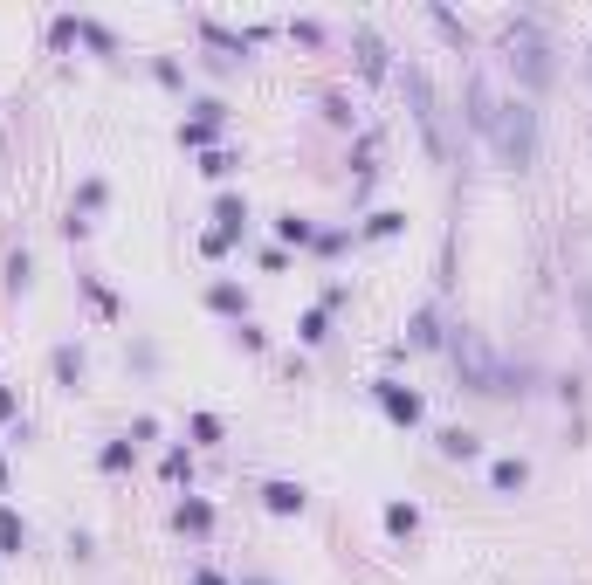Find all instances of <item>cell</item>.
Returning a JSON list of instances; mask_svg holds the SVG:
<instances>
[{
	"label": "cell",
	"mask_w": 592,
	"mask_h": 585,
	"mask_svg": "<svg viewBox=\"0 0 592 585\" xmlns=\"http://www.w3.org/2000/svg\"><path fill=\"white\" fill-rule=\"evenodd\" d=\"M21 413V400H14V386H0V420H14Z\"/></svg>",
	"instance_id": "30"
},
{
	"label": "cell",
	"mask_w": 592,
	"mask_h": 585,
	"mask_svg": "<svg viewBox=\"0 0 592 585\" xmlns=\"http://www.w3.org/2000/svg\"><path fill=\"white\" fill-rule=\"evenodd\" d=\"M200 35H207L214 49H228V62L248 56V42H255V35H235V28H221V21H200Z\"/></svg>",
	"instance_id": "15"
},
{
	"label": "cell",
	"mask_w": 592,
	"mask_h": 585,
	"mask_svg": "<svg viewBox=\"0 0 592 585\" xmlns=\"http://www.w3.org/2000/svg\"><path fill=\"white\" fill-rule=\"evenodd\" d=\"M173 530H186V537H207V530H214V503H207V496H186V503L173 510Z\"/></svg>",
	"instance_id": "9"
},
{
	"label": "cell",
	"mask_w": 592,
	"mask_h": 585,
	"mask_svg": "<svg viewBox=\"0 0 592 585\" xmlns=\"http://www.w3.org/2000/svg\"><path fill=\"white\" fill-rule=\"evenodd\" d=\"M441 455H448V462H469V455H482V434H469V427H448V434H441Z\"/></svg>",
	"instance_id": "14"
},
{
	"label": "cell",
	"mask_w": 592,
	"mask_h": 585,
	"mask_svg": "<svg viewBox=\"0 0 592 585\" xmlns=\"http://www.w3.org/2000/svg\"><path fill=\"white\" fill-rule=\"evenodd\" d=\"M303 503H310L303 482H262V510L269 517H303Z\"/></svg>",
	"instance_id": "7"
},
{
	"label": "cell",
	"mask_w": 592,
	"mask_h": 585,
	"mask_svg": "<svg viewBox=\"0 0 592 585\" xmlns=\"http://www.w3.org/2000/svg\"><path fill=\"white\" fill-rule=\"evenodd\" d=\"M372 400L386 407V420H400V427H420L427 407H420V393H407L400 379H372Z\"/></svg>",
	"instance_id": "5"
},
{
	"label": "cell",
	"mask_w": 592,
	"mask_h": 585,
	"mask_svg": "<svg viewBox=\"0 0 592 585\" xmlns=\"http://www.w3.org/2000/svg\"><path fill=\"white\" fill-rule=\"evenodd\" d=\"M131 455H138V441H104L97 468H104V475H124V468H131Z\"/></svg>",
	"instance_id": "17"
},
{
	"label": "cell",
	"mask_w": 592,
	"mask_h": 585,
	"mask_svg": "<svg viewBox=\"0 0 592 585\" xmlns=\"http://www.w3.org/2000/svg\"><path fill=\"white\" fill-rule=\"evenodd\" d=\"M193 124H179V145H193V152H214V131H221V117H228V104H214V97H207V104H193Z\"/></svg>",
	"instance_id": "6"
},
{
	"label": "cell",
	"mask_w": 592,
	"mask_h": 585,
	"mask_svg": "<svg viewBox=\"0 0 592 585\" xmlns=\"http://www.w3.org/2000/svg\"><path fill=\"white\" fill-rule=\"evenodd\" d=\"M76 35H83V42H90V49H104V56H111V49H118V35H111V28H104V21H76Z\"/></svg>",
	"instance_id": "21"
},
{
	"label": "cell",
	"mask_w": 592,
	"mask_h": 585,
	"mask_svg": "<svg viewBox=\"0 0 592 585\" xmlns=\"http://www.w3.org/2000/svg\"><path fill=\"white\" fill-rule=\"evenodd\" d=\"M49 365H56L62 386H76V379H83V351H76V345H56V351H49Z\"/></svg>",
	"instance_id": "16"
},
{
	"label": "cell",
	"mask_w": 592,
	"mask_h": 585,
	"mask_svg": "<svg viewBox=\"0 0 592 585\" xmlns=\"http://www.w3.org/2000/svg\"><path fill=\"white\" fill-rule=\"evenodd\" d=\"M276 234H283V241H296V248H303V241H317V228H310L303 214H283V221H276Z\"/></svg>",
	"instance_id": "22"
},
{
	"label": "cell",
	"mask_w": 592,
	"mask_h": 585,
	"mask_svg": "<svg viewBox=\"0 0 592 585\" xmlns=\"http://www.w3.org/2000/svg\"><path fill=\"white\" fill-rule=\"evenodd\" d=\"M0 496H7V462H0Z\"/></svg>",
	"instance_id": "32"
},
{
	"label": "cell",
	"mask_w": 592,
	"mask_h": 585,
	"mask_svg": "<svg viewBox=\"0 0 592 585\" xmlns=\"http://www.w3.org/2000/svg\"><path fill=\"white\" fill-rule=\"evenodd\" d=\"M241 228H248V200H235V193H228V200L214 207V234H221V241H235Z\"/></svg>",
	"instance_id": "11"
},
{
	"label": "cell",
	"mask_w": 592,
	"mask_h": 585,
	"mask_svg": "<svg viewBox=\"0 0 592 585\" xmlns=\"http://www.w3.org/2000/svg\"><path fill=\"white\" fill-rule=\"evenodd\" d=\"M241 585H276V579H241Z\"/></svg>",
	"instance_id": "33"
},
{
	"label": "cell",
	"mask_w": 592,
	"mask_h": 585,
	"mask_svg": "<svg viewBox=\"0 0 592 585\" xmlns=\"http://www.w3.org/2000/svg\"><path fill=\"white\" fill-rule=\"evenodd\" d=\"M296 338H303V345H324V338H331V310H303Z\"/></svg>",
	"instance_id": "18"
},
{
	"label": "cell",
	"mask_w": 592,
	"mask_h": 585,
	"mask_svg": "<svg viewBox=\"0 0 592 585\" xmlns=\"http://www.w3.org/2000/svg\"><path fill=\"white\" fill-rule=\"evenodd\" d=\"M400 221H407V214H372V221H365V234H372V241H379V234H400Z\"/></svg>",
	"instance_id": "27"
},
{
	"label": "cell",
	"mask_w": 592,
	"mask_h": 585,
	"mask_svg": "<svg viewBox=\"0 0 592 585\" xmlns=\"http://www.w3.org/2000/svg\"><path fill=\"white\" fill-rule=\"evenodd\" d=\"M503 49H510V69H517L524 90H544V83H551V42H544V28H537L531 14H517V21L503 28Z\"/></svg>",
	"instance_id": "3"
},
{
	"label": "cell",
	"mask_w": 592,
	"mask_h": 585,
	"mask_svg": "<svg viewBox=\"0 0 592 585\" xmlns=\"http://www.w3.org/2000/svg\"><path fill=\"white\" fill-rule=\"evenodd\" d=\"M524 482H531V462H524V455H503V462H489V489H496V496H517Z\"/></svg>",
	"instance_id": "8"
},
{
	"label": "cell",
	"mask_w": 592,
	"mask_h": 585,
	"mask_svg": "<svg viewBox=\"0 0 592 585\" xmlns=\"http://www.w3.org/2000/svg\"><path fill=\"white\" fill-rule=\"evenodd\" d=\"M448 358H455V372H462V386H469V393H489V400L524 393V372L496 365V358H489V345H482L475 331H455V338H448Z\"/></svg>",
	"instance_id": "1"
},
{
	"label": "cell",
	"mask_w": 592,
	"mask_h": 585,
	"mask_svg": "<svg viewBox=\"0 0 592 585\" xmlns=\"http://www.w3.org/2000/svg\"><path fill=\"white\" fill-rule=\"evenodd\" d=\"M193 441H221V420L214 413H193Z\"/></svg>",
	"instance_id": "28"
},
{
	"label": "cell",
	"mask_w": 592,
	"mask_h": 585,
	"mask_svg": "<svg viewBox=\"0 0 592 585\" xmlns=\"http://www.w3.org/2000/svg\"><path fill=\"white\" fill-rule=\"evenodd\" d=\"M166 475H173V482H179V475H193V455H186V448H173V455H166Z\"/></svg>",
	"instance_id": "29"
},
{
	"label": "cell",
	"mask_w": 592,
	"mask_h": 585,
	"mask_svg": "<svg viewBox=\"0 0 592 585\" xmlns=\"http://www.w3.org/2000/svg\"><path fill=\"white\" fill-rule=\"evenodd\" d=\"M200 173H207V179H228V173H235V152H200Z\"/></svg>",
	"instance_id": "23"
},
{
	"label": "cell",
	"mask_w": 592,
	"mask_h": 585,
	"mask_svg": "<svg viewBox=\"0 0 592 585\" xmlns=\"http://www.w3.org/2000/svg\"><path fill=\"white\" fill-rule=\"evenodd\" d=\"M400 90H407V104H414V124H420V138H427V152H434V159H448L455 145H448L441 97H434V83H427V69H420V62H407V69H400Z\"/></svg>",
	"instance_id": "4"
},
{
	"label": "cell",
	"mask_w": 592,
	"mask_h": 585,
	"mask_svg": "<svg viewBox=\"0 0 592 585\" xmlns=\"http://www.w3.org/2000/svg\"><path fill=\"white\" fill-rule=\"evenodd\" d=\"M207 303H214L221 317H241V310H248V296H241L235 283H214V290H207Z\"/></svg>",
	"instance_id": "20"
},
{
	"label": "cell",
	"mask_w": 592,
	"mask_h": 585,
	"mask_svg": "<svg viewBox=\"0 0 592 585\" xmlns=\"http://www.w3.org/2000/svg\"><path fill=\"white\" fill-rule=\"evenodd\" d=\"M386 530H393V537H414L420 510H414V503H386Z\"/></svg>",
	"instance_id": "19"
},
{
	"label": "cell",
	"mask_w": 592,
	"mask_h": 585,
	"mask_svg": "<svg viewBox=\"0 0 592 585\" xmlns=\"http://www.w3.org/2000/svg\"><path fill=\"white\" fill-rule=\"evenodd\" d=\"M407 345H414V351H434V345H441V317H434V310H414V324H407Z\"/></svg>",
	"instance_id": "13"
},
{
	"label": "cell",
	"mask_w": 592,
	"mask_h": 585,
	"mask_svg": "<svg viewBox=\"0 0 592 585\" xmlns=\"http://www.w3.org/2000/svg\"><path fill=\"white\" fill-rule=\"evenodd\" d=\"M586 69H592V56H586Z\"/></svg>",
	"instance_id": "34"
},
{
	"label": "cell",
	"mask_w": 592,
	"mask_h": 585,
	"mask_svg": "<svg viewBox=\"0 0 592 585\" xmlns=\"http://www.w3.org/2000/svg\"><path fill=\"white\" fill-rule=\"evenodd\" d=\"M193 585H228V579H221V572H207V565H200V572H193Z\"/></svg>",
	"instance_id": "31"
},
{
	"label": "cell",
	"mask_w": 592,
	"mask_h": 585,
	"mask_svg": "<svg viewBox=\"0 0 592 585\" xmlns=\"http://www.w3.org/2000/svg\"><path fill=\"white\" fill-rule=\"evenodd\" d=\"M489 145H496V159L503 166H531L537 159V111L531 104H517V97H496V117H489V131H482Z\"/></svg>",
	"instance_id": "2"
},
{
	"label": "cell",
	"mask_w": 592,
	"mask_h": 585,
	"mask_svg": "<svg viewBox=\"0 0 592 585\" xmlns=\"http://www.w3.org/2000/svg\"><path fill=\"white\" fill-rule=\"evenodd\" d=\"M7 290H28V255H21V248L7 255Z\"/></svg>",
	"instance_id": "25"
},
{
	"label": "cell",
	"mask_w": 592,
	"mask_h": 585,
	"mask_svg": "<svg viewBox=\"0 0 592 585\" xmlns=\"http://www.w3.org/2000/svg\"><path fill=\"white\" fill-rule=\"evenodd\" d=\"M21 551H28V524L0 503V558H21Z\"/></svg>",
	"instance_id": "12"
},
{
	"label": "cell",
	"mask_w": 592,
	"mask_h": 585,
	"mask_svg": "<svg viewBox=\"0 0 592 585\" xmlns=\"http://www.w3.org/2000/svg\"><path fill=\"white\" fill-rule=\"evenodd\" d=\"M434 28H441V35H448V42H462V49H469V28H462V21H455V14H448V7H434Z\"/></svg>",
	"instance_id": "24"
},
{
	"label": "cell",
	"mask_w": 592,
	"mask_h": 585,
	"mask_svg": "<svg viewBox=\"0 0 592 585\" xmlns=\"http://www.w3.org/2000/svg\"><path fill=\"white\" fill-rule=\"evenodd\" d=\"M352 42H358V69H365V76H372V83H379V76H386V69H393V62H386V42H379V35H372V28H358Z\"/></svg>",
	"instance_id": "10"
},
{
	"label": "cell",
	"mask_w": 592,
	"mask_h": 585,
	"mask_svg": "<svg viewBox=\"0 0 592 585\" xmlns=\"http://www.w3.org/2000/svg\"><path fill=\"white\" fill-rule=\"evenodd\" d=\"M345 241H352V234H345V228H324V234H317V241H310V248H317V255H338Z\"/></svg>",
	"instance_id": "26"
}]
</instances>
